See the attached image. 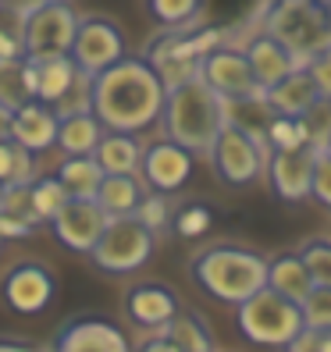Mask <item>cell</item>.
Wrapping results in <instances>:
<instances>
[{"label":"cell","instance_id":"6da1fadb","mask_svg":"<svg viewBox=\"0 0 331 352\" xmlns=\"http://www.w3.org/2000/svg\"><path fill=\"white\" fill-rule=\"evenodd\" d=\"M164 89L160 75L142 57H121L118 65L93 75V114L107 132H129L139 135L153 129L164 111Z\"/></svg>","mask_w":331,"mask_h":352},{"label":"cell","instance_id":"7a4b0ae2","mask_svg":"<svg viewBox=\"0 0 331 352\" xmlns=\"http://www.w3.org/2000/svg\"><path fill=\"white\" fill-rule=\"evenodd\" d=\"M189 278L221 306H239L267 288V256L242 242H214L189 256Z\"/></svg>","mask_w":331,"mask_h":352},{"label":"cell","instance_id":"3957f363","mask_svg":"<svg viewBox=\"0 0 331 352\" xmlns=\"http://www.w3.org/2000/svg\"><path fill=\"white\" fill-rule=\"evenodd\" d=\"M160 125H164V139L178 142L189 153L206 157L217 132L224 129V100L196 75L189 82H182V86L168 89Z\"/></svg>","mask_w":331,"mask_h":352},{"label":"cell","instance_id":"277c9868","mask_svg":"<svg viewBox=\"0 0 331 352\" xmlns=\"http://www.w3.org/2000/svg\"><path fill=\"white\" fill-rule=\"evenodd\" d=\"M260 29L271 39H278L299 68H306L310 57H317L321 50L331 47V14L317 0H306V4L271 0L260 18Z\"/></svg>","mask_w":331,"mask_h":352},{"label":"cell","instance_id":"5b68a950","mask_svg":"<svg viewBox=\"0 0 331 352\" xmlns=\"http://www.w3.org/2000/svg\"><path fill=\"white\" fill-rule=\"evenodd\" d=\"M153 250H157V235L136 214H125V217H107L86 260L93 271L107 278H129L150 263Z\"/></svg>","mask_w":331,"mask_h":352},{"label":"cell","instance_id":"8992f818","mask_svg":"<svg viewBox=\"0 0 331 352\" xmlns=\"http://www.w3.org/2000/svg\"><path fill=\"white\" fill-rule=\"evenodd\" d=\"M235 327L250 345L285 349L303 331V309L299 302L271 292V288H260L257 296L235 306Z\"/></svg>","mask_w":331,"mask_h":352},{"label":"cell","instance_id":"52a82bcc","mask_svg":"<svg viewBox=\"0 0 331 352\" xmlns=\"http://www.w3.org/2000/svg\"><path fill=\"white\" fill-rule=\"evenodd\" d=\"M78 29V14L68 0H54L18 18V43L22 57H61L72 50V39Z\"/></svg>","mask_w":331,"mask_h":352},{"label":"cell","instance_id":"ba28073f","mask_svg":"<svg viewBox=\"0 0 331 352\" xmlns=\"http://www.w3.org/2000/svg\"><path fill=\"white\" fill-rule=\"evenodd\" d=\"M129 43H125V29L107 14H78V29L72 39L68 57L75 60L78 72L86 75H100L103 68L118 65L125 57Z\"/></svg>","mask_w":331,"mask_h":352},{"label":"cell","instance_id":"9c48e42d","mask_svg":"<svg viewBox=\"0 0 331 352\" xmlns=\"http://www.w3.org/2000/svg\"><path fill=\"white\" fill-rule=\"evenodd\" d=\"M57 299V278L43 260H18L0 278V302L11 314L39 317L47 314Z\"/></svg>","mask_w":331,"mask_h":352},{"label":"cell","instance_id":"30bf717a","mask_svg":"<svg viewBox=\"0 0 331 352\" xmlns=\"http://www.w3.org/2000/svg\"><path fill=\"white\" fill-rule=\"evenodd\" d=\"M211 164L214 171L224 185H232V189H246V185H253L257 178H264V164H267V150L260 146L257 139H250L246 132L224 125L214 139L211 146Z\"/></svg>","mask_w":331,"mask_h":352},{"label":"cell","instance_id":"8fae6325","mask_svg":"<svg viewBox=\"0 0 331 352\" xmlns=\"http://www.w3.org/2000/svg\"><path fill=\"white\" fill-rule=\"evenodd\" d=\"M196 168V153H189L185 146L171 139H153L142 146V160H139V178L142 185H150V192H164L175 196L178 189H185Z\"/></svg>","mask_w":331,"mask_h":352},{"label":"cell","instance_id":"7c38bea8","mask_svg":"<svg viewBox=\"0 0 331 352\" xmlns=\"http://www.w3.org/2000/svg\"><path fill=\"white\" fill-rule=\"evenodd\" d=\"M221 43H228V36L221 29L189 22V25H178V29H160L147 43V50H142V60H147L150 68L171 65V60H203Z\"/></svg>","mask_w":331,"mask_h":352},{"label":"cell","instance_id":"4fadbf2b","mask_svg":"<svg viewBox=\"0 0 331 352\" xmlns=\"http://www.w3.org/2000/svg\"><path fill=\"white\" fill-rule=\"evenodd\" d=\"M200 78L211 86L221 100H239V96H257L264 93L260 82L246 60V50L235 47V43H221L214 47L200 60Z\"/></svg>","mask_w":331,"mask_h":352},{"label":"cell","instance_id":"5bb4252c","mask_svg":"<svg viewBox=\"0 0 331 352\" xmlns=\"http://www.w3.org/2000/svg\"><path fill=\"white\" fill-rule=\"evenodd\" d=\"M54 352H132L129 335L111 317L100 314H78L61 324L54 335Z\"/></svg>","mask_w":331,"mask_h":352},{"label":"cell","instance_id":"9a60e30c","mask_svg":"<svg viewBox=\"0 0 331 352\" xmlns=\"http://www.w3.org/2000/svg\"><path fill=\"white\" fill-rule=\"evenodd\" d=\"M182 309L178 296L171 292L168 285L160 281H139V285H129L125 296H121V314L125 320L142 331V335H153V331H164L175 314Z\"/></svg>","mask_w":331,"mask_h":352},{"label":"cell","instance_id":"2e32d148","mask_svg":"<svg viewBox=\"0 0 331 352\" xmlns=\"http://www.w3.org/2000/svg\"><path fill=\"white\" fill-rule=\"evenodd\" d=\"M47 224H50L54 239L65 245V250L86 256L96 245L103 224H107V214L100 210L96 199H65V206H61Z\"/></svg>","mask_w":331,"mask_h":352},{"label":"cell","instance_id":"e0dca14e","mask_svg":"<svg viewBox=\"0 0 331 352\" xmlns=\"http://www.w3.org/2000/svg\"><path fill=\"white\" fill-rule=\"evenodd\" d=\"M264 178L281 203L310 199V178H314V146L299 150H271L264 164Z\"/></svg>","mask_w":331,"mask_h":352},{"label":"cell","instance_id":"ac0fdd59","mask_svg":"<svg viewBox=\"0 0 331 352\" xmlns=\"http://www.w3.org/2000/svg\"><path fill=\"white\" fill-rule=\"evenodd\" d=\"M11 142L29 150L32 157L50 150L57 142V114H54V107H47V103H39V100L22 103V107L11 114Z\"/></svg>","mask_w":331,"mask_h":352},{"label":"cell","instance_id":"d6986e66","mask_svg":"<svg viewBox=\"0 0 331 352\" xmlns=\"http://www.w3.org/2000/svg\"><path fill=\"white\" fill-rule=\"evenodd\" d=\"M75 60L68 54L61 57H25V82H29V93L32 100L47 103V107H54V103L65 96V89L72 86L75 78Z\"/></svg>","mask_w":331,"mask_h":352},{"label":"cell","instance_id":"ffe728a7","mask_svg":"<svg viewBox=\"0 0 331 352\" xmlns=\"http://www.w3.org/2000/svg\"><path fill=\"white\" fill-rule=\"evenodd\" d=\"M242 50H246V60H250V68H253V75H257V82H260V89L275 86L278 78H285L288 72L299 68L296 60H292V54H288L278 39L267 36L264 29H257V36L246 39Z\"/></svg>","mask_w":331,"mask_h":352},{"label":"cell","instance_id":"44dd1931","mask_svg":"<svg viewBox=\"0 0 331 352\" xmlns=\"http://www.w3.org/2000/svg\"><path fill=\"white\" fill-rule=\"evenodd\" d=\"M317 96H321V93H317V86H314V78L306 75V68L288 72L285 78L275 82V86L264 89V100L271 103V111L281 114V118H303L310 107H314Z\"/></svg>","mask_w":331,"mask_h":352},{"label":"cell","instance_id":"7402d4cb","mask_svg":"<svg viewBox=\"0 0 331 352\" xmlns=\"http://www.w3.org/2000/svg\"><path fill=\"white\" fill-rule=\"evenodd\" d=\"M93 160L100 164L103 175H139L142 142L129 132H103L93 150Z\"/></svg>","mask_w":331,"mask_h":352},{"label":"cell","instance_id":"603a6c76","mask_svg":"<svg viewBox=\"0 0 331 352\" xmlns=\"http://www.w3.org/2000/svg\"><path fill=\"white\" fill-rule=\"evenodd\" d=\"M267 288L278 292V296H285V299H292V302H303L310 296L314 281H310V274H306V267H303L296 250L267 256Z\"/></svg>","mask_w":331,"mask_h":352},{"label":"cell","instance_id":"cb8c5ba5","mask_svg":"<svg viewBox=\"0 0 331 352\" xmlns=\"http://www.w3.org/2000/svg\"><path fill=\"white\" fill-rule=\"evenodd\" d=\"M164 338H171L182 352H217V335H214V327L206 324L203 314H196V309H178V314L164 324L160 331Z\"/></svg>","mask_w":331,"mask_h":352},{"label":"cell","instance_id":"d4e9b609","mask_svg":"<svg viewBox=\"0 0 331 352\" xmlns=\"http://www.w3.org/2000/svg\"><path fill=\"white\" fill-rule=\"evenodd\" d=\"M142 196H147V185H142L139 175H103L93 199L100 203V210L107 217H125V214H136Z\"/></svg>","mask_w":331,"mask_h":352},{"label":"cell","instance_id":"484cf974","mask_svg":"<svg viewBox=\"0 0 331 352\" xmlns=\"http://www.w3.org/2000/svg\"><path fill=\"white\" fill-rule=\"evenodd\" d=\"M103 129L96 114H72V118H57V142L65 157H93L96 142L103 139Z\"/></svg>","mask_w":331,"mask_h":352},{"label":"cell","instance_id":"4316f807","mask_svg":"<svg viewBox=\"0 0 331 352\" xmlns=\"http://www.w3.org/2000/svg\"><path fill=\"white\" fill-rule=\"evenodd\" d=\"M271 103L264 100V93L257 96H239V100H224V125H232L239 132H246L250 139H257L264 146V135H267V125H271ZM267 150V146H264Z\"/></svg>","mask_w":331,"mask_h":352},{"label":"cell","instance_id":"83f0119b","mask_svg":"<svg viewBox=\"0 0 331 352\" xmlns=\"http://www.w3.org/2000/svg\"><path fill=\"white\" fill-rule=\"evenodd\" d=\"M54 178L61 182V189L68 192V199H93L100 182H103V171L93 157H65L57 164Z\"/></svg>","mask_w":331,"mask_h":352},{"label":"cell","instance_id":"f1b7e54d","mask_svg":"<svg viewBox=\"0 0 331 352\" xmlns=\"http://www.w3.org/2000/svg\"><path fill=\"white\" fill-rule=\"evenodd\" d=\"M36 178V157L22 146H14L11 139L0 142V189L8 185H29Z\"/></svg>","mask_w":331,"mask_h":352},{"label":"cell","instance_id":"f546056e","mask_svg":"<svg viewBox=\"0 0 331 352\" xmlns=\"http://www.w3.org/2000/svg\"><path fill=\"white\" fill-rule=\"evenodd\" d=\"M299 260L306 267L310 281L317 288H331V239L328 235H310L299 242Z\"/></svg>","mask_w":331,"mask_h":352},{"label":"cell","instance_id":"4dcf8cb0","mask_svg":"<svg viewBox=\"0 0 331 352\" xmlns=\"http://www.w3.org/2000/svg\"><path fill=\"white\" fill-rule=\"evenodd\" d=\"M142 8H147L157 29H178L196 22L203 0H142Z\"/></svg>","mask_w":331,"mask_h":352},{"label":"cell","instance_id":"1f68e13d","mask_svg":"<svg viewBox=\"0 0 331 352\" xmlns=\"http://www.w3.org/2000/svg\"><path fill=\"white\" fill-rule=\"evenodd\" d=\"M29 100H32V93H29V82H25V57L4 60V65H0V103H4L8 111H18Z\"/></svg>","mask_w":331,"mask_h":352},{"label":"cell","instance_id":"d6a6232c","mask_svg":"<svg viewBox=\"0 0 331 352\" xmlns=\"http://www.w3.org/2000/svg\"><path fill=\"white\" fill-rule=\"evenodd\" d=\"M171 228H175V235L182 239H200L206 235L214 228V210L206 203H178L175 210H171Z\"/></svg>","mask_w":331,"mask_h":352},{"label":"cell","instance_id":"836d02e7","mask_svg":"<svg viewBox=\"0 0 331 352\" xmlns=\"http://www.w3.org/2000/svg\"><path fill=\"white\" fill-rule=\"evenodd\" d=\"M29 199H32V210H36V217L47 224V221L61 210V206H65L68 192L61 189V182H57L54 175H36V178L29 182Z\"/></svg>","mask_w":331,"mask_h":352},{"label":"cell","instance_id":"e575fe53","mask_svg":"<svg viewBox=\"0 0 331 352\" xmlns=\"http://www.w3.org/2000/svg\"><path fill=\"white\" fill-rule=\"evenodd\" d=\"M54 114H57V118L93 114V75L75 72V78H72V86L65 89V96L54 103Z\"/></svg>","mask_w":331,"mask_h":352},{"label":"cell","instance_id":"d590c367","mask_svg":"<svg viewBox=\"0 0 331 352\" xmlns=\"http://www.w3.org/2000/svg\"><path fill=\"white\" fill-rule=\"evenodd\" d=\"M264 146H267V153H271V150H299V146H310L306 132H303V121H299V118H281V114H275L271 125H267Z\"/></svg>","mask_w":331,"mask_h":352},{"label":"cell","instance_id":"8d00e7d4","mask_svg":"<svg viewBox=\"0 0 331 352\" xmlns=\"http://www.w3.org/2000/svg\"><path fill=\"white\" fill-rule=\"evenodd\" d=\"M299 121H303L306 142H310L314 150L331 146V96H317V100H314V107H310Z\"/></svg>","mask_w":331,"mask_h":352},{"label":"cell","instance_id":"74e56055","mask_svg":"<svg viewBox=\"0 0 331 352\" xmlns=\"http://www.w3.org/2000/svg\"><path fill=\"white\" fill-rule=\"evenodd\" d=\"M136 217L157 235V232H164V228H171V199L164 192H147L136 206Z\"/></svg>","mask_w":331,"mask_h":352},{"label":"cell","instance_id":"f35d334b","mask_svg":"<svg viewBox=\"0 0 331 352\" xmlns=\"http://www.w3.org/2000/svg\"><path fill=\"white\" fill-rule=\"evenodd\" d=\"M303 327H331V288H310V296L299 302Z\"/></svg>","mask_w":331,"mask_h":352},{"label":"cell","instance_id":"ab89813d","mask_svg":"<svg viewBox=\"0 0 331 352\" xmlns=\"http://www.w3.org/2000/svg\"><path fill=\"white\" fill-rule=\"evenodd\" d=\"M310 199L331 210V150H314V178H310Z\"/></svg>","mask_w":331,"mask_h":352},{"label":"cell","instance_id":"60d3db41","mask_svg":"<svg viewBox=\"0 0 331 352\" xmlns=\"http://www.w3.org/2000/svg\"><path fill=\"white\" fill-rule=\"evenodd\" d=\"M285 352H331V327H303Z\"/></svg>","mask_w":331,"mask_h":352},{"label":"cell","instance_id":"b9f144b4","mask_svg":"<svg viewBox=\"0 0 331 352\" xmlns=\"http://www.w3.org/2000/svg\"><path fill=\"white\" fill-rule=\"evenodd\" d=\"M306 75L314 78V86H317L321 96H331V47L306 60Z\"/></svg>","mask_w":331,"mask_h":352},{"label":"cell","instance_id":"7bdbcfd3","mask_svg":"<svg viewBox=\"0 0 331 352\" xmlns=\"http://www.w3.org/2000/svg\"><path fill=\"white\" fill-rule=\"evenodd\" d=\"M39 232V224L25 221V217H14V214H4L0 210V239L4 242H14V239H32Z\"/></svg>","mask_w":331,"mask_h":352},{"label":"cell","instance_id":"ee69618b","mask_svg":"<svg viewBox=\"0 0 331 352\" xmlns=\"http://www.w3.org/2000/svg\"><path fill=\"white\" fill-rule=\"evenodd\" d=\"M132 352H182L171 338H164L160 331H153V335H147L139 345H132Z\"/></svg>","mask_w":331,"mask_h":352},{"label":"cell","instance_id":"f6af8a7d","mask_svg":"<svg viewBox=\"0 0 331 352\" xmlns=\"http://www.w3.org/2000/svg\"><path fill=\"white\" fill-rule=\"evenodd\" d=\"M14 57H22V43H18V32L0 29V65H4V60H14Z\"/></svg>","mask_w":331,"mask_h":352},{"label":"cell","instance_id":"bcb514c9","mask_svg":"<svg viewBox=\"0 0 331 352\" xmlns=\"http://www.w3.org/2000/svg\"><path fill=\"white\" fill-rule=\"evenodd\" d=\"M43 4H54V0H0V8H4L8 14H14V18H25L29 11L43 8Z\"/></svg>","mask_w":331,"mask_h":352},{"label":"cell","instance_id":"7dc6e473","mask_svg":"<svg viewBox=\"0 0 331 352\" xmlns=\"http://www.w3.org/2000/svg\"><path fill=\"white\" fill-rule=\"evenodd\" d=\"M0 352H36L25 338H14V335H0Z\"/></svg>","mask_w":331,"mask_h":352},{"label":"cell","instance_id":"c3c4849f","mask_svg":"<svg viewBox=\"0 0 331 352\" xmlns=\"http://www.w3.org/2000/svg\"><path fill=\"white\" fill-rule=\"evenodd\" d=\"M11 114H14V111H8L4 103H0V142L11 139Z\"/></svg>","mask_w":331,"mask_h":352},{"label":"cell","instance_id":"681fc988","mask_svg":"<svg viewBox=\"0 0 331 352\" xmlns=\"http://www.w3.org/2000/svg\"><path fill=\"white\" fill-rule=\"evenodd\" d=\"M317 4H321V8H331V0H317Z\"/></svg>","mask_w":331,"mask_h":352},{"label":"cell","instance_id":"f907efd6","mask_svg":"<svg viewBox=\"0 0 331 352\" xmlns=\"http://www.w3.org/2000/svg\"><path fill=\"white\" fill-rule=\"evenodd\" d=\"M285 4H306V0H285Z\"/></svg>","mask_w":331,"mask_h":352},{"label":"cell","instance_id":"816d5d0a","mask_svg":"<svg viewBox=\"0 0 331 352\" xmlns=\"http://www.w3.org/2000/svg\"><path fill=\"white\" fill-rule=\"evenodd\" d=\"M36 352H54V349H36Z\"/></svg>","mask_w":331,"mask_h":352},{"label":"cell","instance_id":"f5cc1de1","mask_svg":"<svg viewBox=\"0 0 331 352\" xmlns=\"http://www.w3.org/2000/svg\"><path fill=\"white\" fill-rule=\"evenodd\" d=\"M0 253H4V239H0Z\"/></svg>","mask_w":331,"mask_h":352},{"label":"cell","instance_id":"db71d44e","mask_svg":"<svg viewBox=\"0 0 331 352\" xmlns=\"http://www.w3.org/2000/svg\"><path fill=\"white\" fill-rule=\"evenodd\" d=\"M328 14H331V8H328Z\"/></svg>","mask_w":331,"mask_h":352},{"label":"cell","instance_id":"11a10c76","mask_svg":"<svg viewBox=\"0 0 331 352\" xmlns=\"http://www.w3.org/2000/svg\"><path fill=\"white\" fill-rule=\"evenodd\" d=\"M217 352H224V349H217Z\"/></svg>","mask_w":331,"mask_h":352},{"label":"cell","instance_id":"9f6ffc18","mask_svg":"<svg viewBox=\"0 0 331 352\" xmlns=\"http://www.w3.org/2000/svg\"><path fill=\"white\" fill-rule=\"evenodd\" d=\"M324 150H331V146H324Z\"/></svg>","mask_w":331,"mask_h":352}]
</instances>
